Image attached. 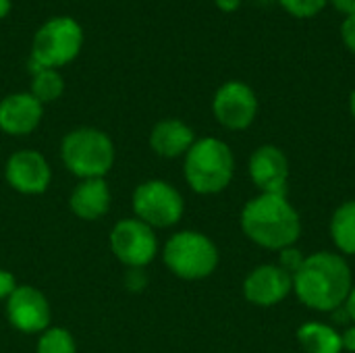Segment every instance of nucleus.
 <instances>
[{"label":"nucleus","instance_id":"f257e3e1","mask_svg":"<svg viewBox=\"0 0 355 353\" xmlns=\"http://www.w3.org/2000/svg\"><path fill=\"white\" fill-rule=\"evenodd\" d=\"M352 287L354 273L347 258L331 250L306 256L302 268L293 275V293L300 304L320 314L345 306Z\"/></svg>","mask_w":355,"mask_h":353},{"label":"nucleus","instance_id":"f03ea898","mask_svg":"<svg viewBox=\"0 0 355 353\" xmlns=\"http://www.w3.org/2000/svg\"><path fill=\"white\" fill-rule=\"evenodd\" d=\"M239 227L254 246L270 252L297 246L302 237V216L287 193H258L248 200L239 214Z\"/></svg>","mask_w":355,"mask_h":353},{"label":"nucleus","instance_id":"7ed1b4c3","mask_svg":"<svg viewBox=\"0 0 355 353\" xmlns=\"http://www.w3.org/2000/svg\"><path fill=\"white\" fill-rule=\"evenodd\" d=\"M183 177L191 191L216 196L225 191L235 177V154L218 137H200L183 156Z\"/></svg>","mask_w":355,"mask_h":353},{"label":"nucleus","instance_id":"20e7f679","mask_svg":"<svg viewBox=\"0 0 355 353\" xmlns=\"http://www.w3.org/2000/svg\"><path fill=\"white\" fill-rule=\"evenodd\" d=\"M60 160L69 173L81 179H104L116 160L108 133L96 127H77L60 141Z\"/></svg>","mask_w":355,"mask_h":353},{"label":"nucleus","instance_id":"39448f33","mask_svg":"<svg viewBox=\"0 0 355 353\" xmlns=\"http://www.w3.org/2000/svg\"><path fill=\"white\" fill-rule=\"evenodd\" d=\"M83 48V27L77 19L58 15L44 21L31 42L29 73L40 69H60L73 62Z\"/></svg>","mask_w":355,"mask_h":353},{"label":"nucleus","instance_id":"423d86ee","mask_svg":"<svg viewBox=\"0 0 355 353\" xmlns=\"http://www.w3.org/2000/svg\"><path fill=\"white\" fill-rule=\"evenodd\" d=\"M162 262L183 281H202L216 273L220 252L206 233L185 229L168 237L162 248Z\"/></svg>","mask_w":355,"mask_h":353},{"label":"nucleus","instance_id":"0eeeda50","mask_svg":"<svg viewBox=\"0 0 355 353\" xmlns=\"http://www.w3.org/2000/svg\"><path fill=\"white\" fill-rule=\"evenodd\" d=\"M131 206L135 218L156 229H171L181 223L185 214V200L181 191L164 179H148L133 191Z\"/></svg>","mask_w":355,"mask_h":353},{"label":"nucleus","instance_id":"6e6552de","mask_svg":"<svg viewBox=\"0 0 355 353\" xmlns=\"http://www.w3.org/2000/svg\"><path fill=\"white\" fill-rule=\"evenodd\" d=\"M112 256L127 268H146L158 256L156 231L139 218L119 221L108 235Z\"/></svg>","mask_w":355,"mask_h":353},{"label":"nucleus","instance_id":"1a4fd4ad","mask_svg":"<svg viewBox=\"0 0 355 353\" xmlns=\"http://www.w3.org/2000/svg\"><path fill=\"white\" fill-rule=\"evenodd\" d=\"M260 112V102L252 85L243 81L223 83L212 98V114L220 127L229 131H245L254 125Z\"/></svg>","mask_w":355,"mask_h":353},{"label":"nucleus","instance_id":"9d476101","mask_svg":"<svg viewBox=\"0 0 355 353\" xmlns=\"http://www.w3.org/2000/svg\"><path fill=\"white\" fill-rule=\"evenodd\" d=\"M6 304V318L10 327L25 335H40L50 327L52 308L48 298L33 285H17Z\"/></svg>","mask_w":355,"mask_h":353},{"label":"nucleus","instance_id":"9b49d317","mask_svg":"<svg viewBox=\"0 0 355 353\" xmlns=\"http://www.w3.org/2000/svg\"><path fill=\"white\" fill-rule=\"evenodd\" d=\"M4 179L10 189L23 196H40L52 183V169L37 150H19L4 164Z\"/></svg>","mask_w":355,"mask_h":353},{"label":"nucleus","instance_id":"f8f14e48","mask_svg":"<svg viewBox=\"0 0 355 353\" xmlns=\"http://www.w3.org/2000/svg\"><path fill=\"white\" fill-rule=\"evenodd\" d=\"M241 291L252 306L275 308L293 293V277L279 264H260L248 273Z\"/></svg>","mask_w":355,"mask_h":353},{"label":"nucleus","instance_id":"ddd939ff","mask_svg":"<svg viewBox=\"0 0 355 353\" xmlns=\"http://www.w3.org/2000/svg\"><path fill=\"white\" fill-rule=\"evenodd\" d=\"M248 173L260 193H287L291 166L279 146L264 144L256 148L248 160Z\"/></svg>","mask_w":355,"mask_h":353},{"label":"nucleus","instance_id":"4468645a","mask_svg":"<svg viewBox=\"0 0 355 353\" xmlns=\"http://www.w3.org/2000/svg\"><path fill=\"white\" fill-rule=\"evenodd\" d=\"M44 117V104L29 92L8 94L0 100V131L12 137L33 133Z\"/></svg>","mask_w":355,"mask_h":353},{"label":"nucleus","instance_id":"2eb2a0df","mask_svg":"<svg viewBox=\"0 0 355 353\" xmlns=\"http://www.w3.org/2000/svg\"><path fill=\"white\" fill-rule=\"evenodd\" d=\"M196 139L193 129L181 119H162L150 131V148L156 156L166 160L183 158Z\"/></svg>","mask_w":355,"mask_h":353},{"label":"nucleus","instance_id":"dca6fc26","mask_svg":"<svg viewBox=\"0 0 355 353\" xmlns=\"http://www.w3.org/2000/svg\"><path fill=\"white\" fill-rule=\"evenodd\" d=\"M110 187L106 179H81L71 191L69 206L71 212L87 223H94L108 214L110 210Z\"/></svg>","mask_w":355,"mask_h":353},{"label":"nucleus","instance_id":"f3484780","mask_svg":"<svg viewBox=\"0 0 355 353\" xmlns=\"http://www.w3.org/2000/svg\"><path fill=\"white\" fill-rule=\"evenodd\" d=\"M297 343L304 353H343L341 333L320 320L304 322L297 329Z\"/></svg>","mask_w":355,"mask_h":353},{"label":"nucleus","instance_id":"a211bd4d","mask_svg":"<svg viewBox=\"0 0 355 353\" xmlns=\"http://www.w3.org/2000/svg\"><path fill=\"white\" fill-rule=\"evenodd\" d=\"M329 231L333 246L341 256H355V200H347L335 208Z\"/></svg>","mask_w":355,"mask_h":353},{"label":"nucleus","instance_id":"6ab92c4d","mask_svg":"<svg viewBox=\"0 0 355 353\" xmlns=\"http://www.w3.org/2000/svg\"><path fill=\"white\" fill-rule=\"evenodd\" d=\"M29 94L42 104L56 102L64 94V79L56 69H40L31 73Z\"/></svg>","mask_w":355,"mask_h":353},{"label":"nucleus","instance_id":"aec40b11","mask_svg":"<svg viewBox=\"0 0 355 353\" xmlns=\"http://www.w3.org/2000/svg\"><path fill=\"white\" fill-rule=\"evenodd\" d=\"M37 353H77L75 337L62 327H48L37 337Z\"/></svg>","mask_w":355,"mask_h":353},{"label":"nucleus","instance_id":"412c9836","mask_svg":"<svg viewBox=\"0 0 355 353\" xmlns=\"http://www.w3.org/2000/svg\"><path fill=\"white\" fill-rule=\"evenodd\" d=\"M291 17L295 19H312L324 10L329 0H277Z\"/></svg>","mask_w":355,"mask_h":353},{"label":"nucleus","instance_id":"4be33fe9","mask_svg":"<svg viewBox=\"0 0 355 353\" xmlns=\"http://www.w3.org/2000/svg\"><path fill=\"white\" fill-rule=\"evenodd\" d=\"M304 260H306V254L297 246H289V248H285V250L279 252V266L285 273H289L291 277L302 268Z\"/></svg>","mask_w":355,"mask_h":353},{"label":"nucleus","instance_id":"5701e85b","mask_svg":"<svg viewBox=\"0 0 355 353\" xmlns=\"http://www.w3.org/2000/svg\"><path fill=\"white\" fill-rule=\"evenodd\" d=\"M17 289V279L12 273L0 268V302H6L10 298V293Z\"/></svg>","mask_w":355,"mask_h":353},{"label":"nucleus","instance_id":"b1692460","mask_svg":"<svg viewBox=\"0 0 355 353\" xmlns=\"http://www.w3.org/2000/svg\"><path fill=\"white\" fill-rule=\"evenodd\" d=\"M341 37H343V44L347 46V50L355 54V15L345 17L343 25H341Z\"/></svg>","mask_w":355,"mask_h":353},{"label":"nucleus","instance_id":"393cba45","mask_svg":"<svg viewBox=\"0 0 355 353\" xmlns=\"http://www.w3.org/2000/svg\"><path fill=\"white\" fill-rule=\"evenodd\" d=\"M341 343H343V352L355 353V325L345 327V331L341 333Z\"/></svg>","mask_w":355,"mask_h":353},{"label":"nucleus","instance_id":"a878e982","mask_svg":"<svg viewBox=\"0 0 355 353\" xmlns=\"http://www.w3.org/2000/svg\"><path fill=\"white\" fill-rule=\"evenodd\" d=\"M341 15L345 17H352L355 15V0H329Z\"/></svg>","mask_w":355,"mask_h":353},{"label":"nucleus","instance_id":"bb28decb","mask_svg":"<svg viewBox=\"0 0 355 353\" xmlns=\"http://www.w3.org/2000/svg\"><path fill=\"white\" fill-rule=\"evenodd\" d=\"M331 314H333V322H335V325H345V327H349V325H352V318H349V314H347L345 306L337 308V310H335V312H331Z\"/></svg>","mask_w":355,"mask_h":353},{"label":"nucleus","instance_id":"cd10ccee","mask_svg":"<svg viewBox=\"0 0 355 353\" xmlns=\"http://www.w3.org/2000/svg\"><path fill=\"white\" fill-rule=\"evenodd\" d=\"M214 4L218 6V10L223 12H235L241 6V0H214Z\"/></svg>","mask_w":355,"mask_h":353},{"label":"nucleus","instance_id":"c85d7f7f","mask_svg":"<svg viewBox=\"0 0 355 353\" xmlns=\"http://www.w3.org/2000/svg\"><path fill=\"white\" fill-rule=\"evenodd\" d=\"M345 310H347V314H349V318H352V325H355V283L354 287H352V291H349V295H347Z\"/></svg>","mask_w":355,"mask_h":353},{"label":"nucleus","instance_id":"c756f323","mask_svg":"<svg viewBox=\"0 0 355 353\" xmlns=\"http://www.w3.org/2000/svg\"><path fill=\"white\" fill-rule=\"evenodd\" d=\"M10 8H12V2H10V0H0V21H2L4 17H8Z\"/></svg>","mask_w":355,"mask_h":353},{"label":"nucleus","instance_id":"7c9ffc66","mask_svg":"<svg viewBox=\"0 0 355 353\" xmlns=\"http://www.w3.org/2000/svg\"><path fill=\"white\" fill-rule=\"evenodd\" d=\"M349 112H352V117H354L355 121V87L352 89V96H349Z\"/></svg>","mask_w":355,"mask_h":353},{"label":"nucleus","instance_id":"2f4dec72","mask_svg":"<svg viewBox=\"0 0 355 353\" xmlns=\"http://www.w3.org/2000/svg\"><path fill=\"white\" fill-rule=\"evenodd\" d=\"M256 2H262L264 4V2H270V0H256Z\"/></svg>","mask_w":355,"mask_h":353}]
</instances>
